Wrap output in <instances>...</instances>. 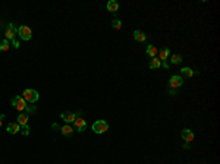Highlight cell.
Listing matches in <instances>:
<instances>
[{
    "label": "cell",
    "mask_w": 220,
    "mask_h": 164,
    "mask_svg": "<svg viewBox=\"0 0 220 164\" xmlns=\"http://www.w3.org/2000/svg\"><path fill=\"white\" fill-rule=\"evenodd\" d=\"M5 28V22H3V19H0V30H3Z\"/></svg>",
    "instance_id": "cell-26"
},
{
    "label": "cell",
    "mask_w": 220,
    "mask_h": 164,
    "mask_svg": "<svg viewBox=\"0 0 220 164\" xmlns=\"http://www.w3.org/2000/svg\"><path fill=\"white\" fill-rule=\"evenodd\" d=\"M12 106H15L16 110H19V111H24L25 107H27V101L22 98L21 95H16V97L12 98Z\"/></svg>",
    "instance_id": "cell-6"
},
{
    "label": "cell",
    "mask_w": 220,
    "mask_h": 164,
    "mask_svg": "<svg viewBox=\"0 0 220 164\" xmlns=\"http://www.w3.org/2000/svg\"><path fill=\"white\" fill-rule=\"evenodd\" d=\"M109 129V125L104 122V120H97V122H94L93 123V130L96 132V133H104L106 130Z\"/></svg>",
    "instance_id": "cell-5"
},
{
    "label": "cell",
    "mask_w": 220,
    "mask_h": 164,
    "mask_svg": "<svg viewBox=\"0 0 220 164\" xmlns=\"http://www.w3.org/2000/svg\"><path fill=\"white\" fill-rule=\"evenodd\" d=\"M21 130V125L16 122V123H9L8 125V132L9 133H12V135H15V133H18Z\"/></svg>",
    "instance_id": "cell-10"
},
{
    "label": "cell",
    "mask_w": 220,
    "mask_h": 164,
    "mask_svg": "<svg viewBox=\"0 0 220 164\" xmlns=\"http://www.w3.org/2000/svg\"><path fill=\"white\" fill-rule=\"evenodd\" d=\"M134 38H135V41H138V43H144L145 40H147V35L144 34V32H141V31H135L134 32Z\"/></svg>",
    "instance_id": "cell-13"
},
{
    "label": "cell",
    "mask_w": 220,
    "mask_h": 164,
    "mask_svg": "<svg viewBox=\"0 0 220 164\" xmlns=\"http://www.w3.org/2000/svg\"><path fill=\"white\" fill-rule=\"evenodd\" d=\"M18 37H19V40L30 41V40H31V37H32V31H31V28H30V27H27V25L19 27V28H18Z\"/></svg>",
    "instance_id": "cell-1"
},
{
    "label": "cell",
    "mask_w": 220,
    "mask_h": 164,
    "mask_svg": "<svg viewBox=\"0 0 220 164\" xmlns=\"http://www.w3.org/2000/svg\"><path fill=\"white\" fill-rule=\"evenodd\" d=\"M60 117H62V119H63L66 123H68V125H71V123L75 122L76 114H75V113H71V111H63V113L60 114Z\"/></svg>",
    "instance_id": "cell-7"
},
{
    "label": "cell",
    "mask_w": 220,
    "mask_h": 164,
    "mask_svg": "<svg viewBox=\"0 0 220 164\" xmlns=\"http://www.w3.org/2000/svg\"><path fill=\"white\" fill-rule=\"evenodd\" d=\"M22 98H24L25 101H28V103H31V104H34V103L38 101L40 95H38V92H37L35 89H25V91H24V95H22Z\"/></svg>",
    "instance_id": "cell-2"
},
{
    "label": "cell",
    "mask_w": 220,
    "mask_h": 164,
    "mask_svg": "<svg viewBox=\"0 0 220 164\" xmlns=\"http://www.w3.org/2000/svg\"><path fill=\"white\" fill-rule=\"evenodd\" d=\"M52 128H53L54 130H59V129H60V128H59V126H57L56 123H53V125H52Z\"/></svg>",
    "instance_id": "cell-28"
},
{
    "label": "cell",
    "mask_w": 220,
    "mask_h": 164,
    "mask_svg": "<svg viewBox=\"0 0 220 164\" xmlns=\"http://www.w3.org/2000/svg\"><path fill=\"white\" fill-rule=\"evenodd\" d=\"M74 126H75V129H76L78 132H84L85 128H87V122L82 119V117H76L75 122H74Z\"/></svg>",
    "instance_id": "cell-8"
},
{
    "label": "cell",
    "mask_w": 220,
    "mask_h": 164,
    "mask_svg": "<svg viewBox=\"0 0 220 164\" xmlns=\"http://www.w3.org/2000/svg\"><path fill=\"white\" fill-rule=\"evenodd\" d=\"M60 132H62L65 136H72V133H74V128H72L71 125H65L63 128H60Z\"/></svg>",
    "instance_id": "cell-12"
},
{
    "label": "cell",
    "mask_w": 220,
    "mask_h": 164,
    "mask_svg": "<svg viewBox=\"0 0 220 164\" xmlns=\"http://www.w3.org/2000/svg\"><path fill=\"white\" fill-rule=\"evenodd\" d=\"M112 27H113L115 30H120V28H122V22H120L119 19H115V21L112 22Z\"/></svg>",
    "instance_id": "cell-22"
},
{
    "label": "cell",
    "mask_w": 220,
    "mask_h": 164,
    "mask_svg": "<svg viewBox=\"0 0 220 164\" xmlns=\"http://www.w3.org/2000/svg\"><path fill=\"white\" fill-rule=\"evenodd\" d=\"M162 66H163L164 69H169V63H167V62H163V63H162Z\"/></svg>",
    "instance_id": "cell-27"
},
{
    "label": "cell",
    "mask_w": 220,
    "mask_h": 164,
    "mask_svg": "<svg viewBox=\"0 0 220 164\" xmlns=\"http://www.w3.org/2000/svg\"><path fill=\"white\" fill-rule=\"evenodd\" d=\"M9 49H10V41H8L6 38L0 41V51H8Z\"/></svg>",
    "instance_id": "cell-19"
},
{
    "label": "cell",
    "mask_w": 220,
    "mask_h": 164,
    "mask_svg": "<svg viewBox=\"0 0 220 164\" xmlns=\"http://www.w3.org/2000/svg\"><path fill=\"white\" fill-rule=\"evenodd\" d=\"M18 123H19L21 126L27 125V123H28V114H24V113H21V114L18 116Z\"/></svg>",
    "instance_id": "cell-17"
},
{
    "label": "cell",
    "mask_w": 220,
    "mask_h": 164,
    "mask_svg": "<svg viewBox=\"0 0 220 164\" xmlns=\"http://www.w3.org/2000/svg\"><path fill=\"white\" fill-rule=\"evenodd\" d=\"M181 136L184 138V141H186L188 144L191 142V141H194V133H192L189 129H184V130L181 132Z\"/></svg>",
    "instance_id": "cell-9"
},
{
    "label": "cell",
    "mask_w": 220,
    "mask_h": 164,
    "mask_svg": "<svg viewBox=\"0 0 220 164\" xmlns=\"http://www.w3.org/2000/svg\"><path fill=\"white\" fill-rule=\"evenodd\" d=\"M147 54L151 57V59H154L157 54H159V50H157V47H154V45H148L147 47Z\"/></svg>",
    "instance_id": "cell-14"
},
{
    "label": "cell",
    "mask_w": 220,
    "mask_h": 164,
    "mask_svg": "<svg viewBox=\"0 0 220 164\" xmlns=\"http://www.w3.org/2000/svg\"><path fill=\"white\" fill-rule=\"evenodd\" d=\"M159 67H162V60L160 59H151V62H150V69H159Z\"/></svg>",
    "instance_id": "cell-16"
},
{
    "label": "cell",
    "mask_w": 220,
    "mask_h": 164,
    "mask_svg": "<svg viewBox=\"0 0 220 164\" xmlns=\"http://www.w3.org/2000/svg\"><path fill=\"white\" fill-rule=\"evenodd\" d=\"M181 73H182L184 76H188V78H191V76H194L197 72H195V70H192L191 67H182V69H181Z\"/></svg>",
    "instance_id": "cell-15"
},
{
    "label": "cell",
    "mask_w": 220,
    "mask_h": 164,
    "mask_svg": "<svg viewBox=\"0 0 220 164\" xmlns=\"http://www.w3.org/2000/svg\"><path fill=\"white\" fill-rule=\"evenodd\" d=\"M159 59L160 60H163V62H166L167 59H169V56H170V51H169V49H163L162 51H159Z\"/></svg>",
    "instance_id": "cell-18"
},
{
    "label": "cell",
    "mask_w": 220,
    "mask_h": 164,
    "mask_svg": "<svg viewBox=\"0 0 220 164\" xmlns=\"http://www.w3.org/2000/svg\"><path fill=\"white\" fill-rule=\"evenodd\" d=\"M16 35H18V28L13 25V23H9V25L6 27V30H5V37H6V40H8V41H13V40L16 38Z\"/></svg>",
    "instance_id": "cell-3"
},
{
    "label": "cell",
    "mask_w": 220,
    "mask_h": 164,
    "mask_svg": "<svg viewBox=\"0 0 220 164\" xmlns=\"http://www.w3.org/2000/svg\"><path fill=\"white\" fill-rule=\"evenodd\" d=\"M169 94H170V95H176V94H178V89H175V88H169Z\"/></svg>",
    "instance_id": "cell-24"
},
{
    "label": "cell",
    "mask_w": 220,
    "mask_h": 164,
    "mask_svg": "<svg viewBox=\"0 0 220 164\" xmlns=\"http://www.w3.org/2000/svg\"><path fill=\"white\" fill-rule=\"evenodd\" d=\"M12 44H13L15 49H19V40H16V38H15V40L12 41Z\"/></svg>",
    "instance_id": "cell-25"
},
{
    "label": "cell",
    "mask_w": 220,
    "mask_h": 164,
    "mask_svg": "<svg viewBox=\"0 0 220 164\" xmlns=\"http://www.w3.org/2000/svg\"><path fill=\"white\" fill-rule=\"evenodd\" d=\"M0 128H2V120H0Z\"/></svg>",
    "instance_id": "cell-29"
},
{
    "label": "cell",
    "mask_w": 220,
    "mask_h": 164,
    "mask_svg": "<svg viewBox=\"0 0 220 164\" xmlns=\"http://www.w3.org/2000/svg\"><path fill=\"white\" fill-rule=\"evenodd\" d=\"M182 60H184V59H182V56H181V54H173V56H172V59H170V62H172V63H175V65L181 63Z\"/></svg>",
    "instance_id": "cell-20"
},
{
    "label": "cell",
    "mask_w": 220,
    "mask_h": 164,
    "mask_svg": "<svg viewBox=\"0 0 220 164\" xmlns=\"http://www.w3.org/2000/svg\"><path fill=\"white\" fill-rule=\"evenodd\" d=\"M25 110H27L28 113H34V111L37 110V107H35V106H27V107H25Z\"/></svg>",
    "instance_id": "cell-23"
},
{
    "label": "cell",
    "mask_w": 220,
    "mask_h": 164,
    "mask_svg": "<svg viewBox=\"0 0 220 164\" xmlns=\"http://www.w3.org/2000/svg\"><path fill=\"white\" fill-rule=\"evenodd\" d=\"M107 10L109 12H118L119 10V3L118 2H115V0H110V2L107 3Z\"/></svg>",
    "instance_id": "cell-11"
},
{
    "label": "cell",
    "mask_w": 220,
    "mask_h": 164,
    "mask_svg": "<svg viewBox=\"0 0 220 164\" xmlns=\"http://www.w3.org/2000/svg\"><path fill=\"white\" fill-rule=\"evenodd\" d=\"M21 132H22V135H24V136H28V135L31 133V130H30V126H28V125H24V126H21Z\"/></svg>",
    "instance_id": "cell-21"
},
{
    "label": "cell",
    "mask_w": 220,
    "mask_h": 164,
    "mask_svg": "<svg viewBox=\"0 0 220 164\" xmlns=\"http://www.w3.org/2000/svg\"><path fill=\"white\" fill-rule=\"evenodd\" d=\"M184 85V78L179 76V75H173L170 76V81H169V88H175V89H178Z\"/></svg>",
    "instance_id": "cell-4"
}]
</instances>
